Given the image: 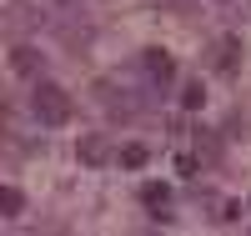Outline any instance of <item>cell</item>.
<instances>
[{"instance_id": "6da1fadb", "label": "cell", "mask_w": 251, "mask_h": 236, "mask_svg": "<svg viewBox=\"0 0 251 236\" xmlns=\"http://www.w3.org/2000/svg\"><path fill=\"white\" fill-rule=\"evenodd\" d=\"M30 105H35V116L46 121V126H66L71 111H75V105H71V91H66V85H55V80H40L35 96H30Z\"/></svg>"}, {"instance_id": "7a4b0ae2", "label": "cell", "mask_w": 251, "mask_h": 236, "mask_svg": "<svg viewBox=\"0 0 251 236\" xmlns=\"http://www.w3.org/2000/svg\"><path fill=\"white\" fill-rule=\"evenodd\" d=\"M146 76H151L156 85H171L176 80V60L166 55V51H146Z\"/></svg>"}, {"instance_id": "3957f363", "label": "cell", "mask_w": 251, "mask_h": 236, "mask_svg": "<svg viewBox=\"0 0 251 236\" xmlns=\"http://www.w3.org/2000/svg\"><path fill=\"white\" fill-rule=\"evenodd\" d=\"M80 161H86V166H106L111 161V141L106 136H86V141H80Z\"/></svg>"}, {"instance_id": "277c9868", "label": "cell", "mask_w": 251, "mask_h": 236, "mask_svg": "<svg viewBox=\"0 0 251 236\" xmlns=\"http://www.w3.org/2000/svg\"><path fill=\"white\" fill-rule=\"evenodd\" d=\"M236 60H241V40H236V35H221V46H216V66L231 76V71H236Z\"/></svg>"}, {"instance_id": "5b68a950", "label": "cell", "mask_w": 251, "mask_h": 236, "mask_svg": "<svg viewBox=\"0 0 251 236\" xmlns=\"http://www.w3.org/2000/svg\"><path fill=\"white\" fill-rule=\"evenodd\" d=\"M10 71H15V76H35V71H40V55H35L30 46H15V51H10Z\"/></svg>"}, {"instance_id": "8992f818", "label": "cell", "mask_w": 251, "mask_h": 236, "mask_svg": "<svg viewBox=\"0 0 251 236\" xmlns=\"http://www.w3.org/2000/svg\"><path fill=\"white\" fill-rule=\"evenodd\" d=\"M20 211H25V196H20V191L15 186H0V216H20Z\"/></svg>"}, {"instance_id": "52a82bcc", "label": "cell", "mask_w": 251, "mask_h": 236, "mask_svg": "<svg viewBox=\"0 0 251 236\" xmlns=\"http://www.w3.org/2000/svg\"><path fill=\"white\" fill-rule=\"evenodd\" d=\"M201 101H206L201 80H191V85H186V91H181V105H186V111H201Z\"/></svg>"}, {"instance_id": "ba28073f", "label": "cell", "mask_w": 251, "mask_h": 236, "mask_svg": "<svg viewBox=\"0 0 251 236\" xmlns=\"http://www.w3.org/2000/svg\"><path fill=\"white\" fill-rule=\"evenodd\" d=\"M121 166H126V171H141V166H146V146H126V151H121Z\"/></svg>"}, {"instance_id": "9c48e42d", "label": "cell", "mask_w": 251, "mask_h": 236, "mask_svg": "<svg viewBox=\"0 0 251 236\" xmlns=\"http://www.w3.org/2000/svg\"><path fill=\"white\" fill-rule=\"evenodd\" d=\"M141 201H146V206H166V186H156V181H151V186L141 191Z\"/></svg>"}]
</instances>
